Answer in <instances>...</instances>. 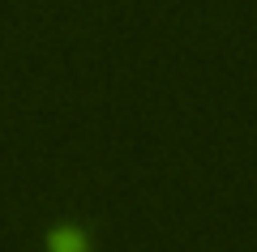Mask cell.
Instances as JSON below:
<instances>
[{
  "instance_id": "cell-1",
  "label": "cell",
  "mask_w": 257,
  "mask_h": 252,
  "mask_svg": "<svg viewBox=\"0 0 257 252\" xmlns=\"http://www.w3.org/2000/svg\"><path fill=\"white\" fill-rule=\"evenodd\" d=\"M43 252H99L82 222H56L43 235Z\"/></svg>"
}]
</instances>
